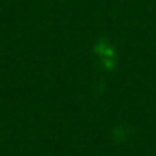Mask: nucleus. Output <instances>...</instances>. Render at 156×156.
<instances>
[]
</instances>
